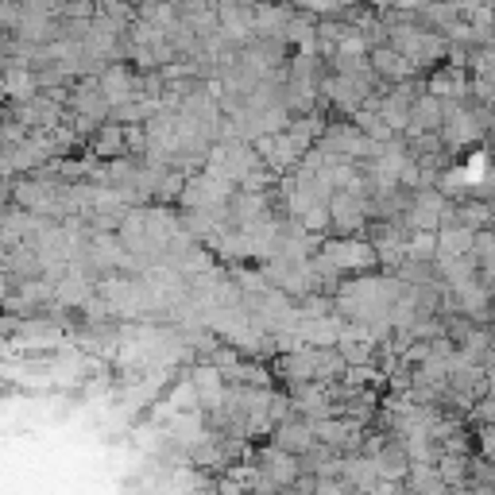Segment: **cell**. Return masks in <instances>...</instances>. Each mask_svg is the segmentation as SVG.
Returning a JSON list of instances; mask_svg holds the SVG:
<instances>
[{"instance_id":"6da1fadb","label":"cell","mask_w":495,"mask_h":495,"mask_svg":"<svg viewBox=\"0 0 495 495\" xmlns=\"http://www.w3.org/2000/svg\"><path fill=\"white\" fill-rule=\"evenodd\" d=\"M368 221V198L356 194V190H337L333 198H329V225L341 237H356V232L364 229Z\"/></svg>"},{"instance_id":"7a4b0ae2","label":"cell","mask_w":495,"mask_h":495,"mask_svg":"<svg viewBox=\"0 0 495 495\" xmlns=\"http://www.w3.org/2000/svg\"><path fill=\"white\" fill-rule=\"evenodd\" d=\"M371 70H376L388 86H395V81H406V78H418V66L406 59L403 51H395L391 43H383V47H376L371 51Z\"/></svg>"},{"instance_id":"3957f363","label":"cell","mask_w":495,"mask_h":495,"mask_svg":"<svg viewBox=\"0 0 495 495\" xmlns=\"http://www.w3.org/2000/svg\"><path fill=\"white\" fill-rule=\"evenodd\" d=\"M442 120H445V101L437 98V93L422 89L418 98H415V105H410L406 128L410 132H437V128H442Z\"/></svg>"},{"instance_id":"277c9868","label":"cell","mask_w":495,"mask_h":495,"mask_svg":"<svg viewBox=\"0 0 495 495\" xmlns=\"http://www.w3.org/2000/svg\"><path fill=\"white\" fill-rule=\"evenodd\" d=\"M74 113H78V120H81V128H89V124H98V120H105L108 113H113V105H108V98L101 93V81H89V86H81L78 93H74Z\"/></svg>"},{"instance_id":"5b68a950","label":"cell","mask_w":495,"mask_h":495,"mask_svg":"<svg viewBox=\"0 0 495 495\" xmlns=\"http://www.w3.org/2000/svg\"><path fill=\"white\" fill-rule=\"evenodd\" d=\"M101 93L108 98V105H124V101H135L140 98V81L132 78V70H124V66H108L101 74Z\"/></svg>"},{"instance_id":"8992f818","label":"cell","mask_w":495,"mask_h":495,"mask_svg":"<svg viewBox=\"0 0 495 495\" xmlns=\"http://www.w3.org/2000/svg\"><path fill=\"white\" fill-rule=\"evenodd\" d=\"M194 391H198V406L221 410V403H225L221 368H198V371H194Z\"/></svg>"},{"instance_id":"52a82bcc","label":"cell","mask_w":495,"mask_h":495,"mask_svg":"<svg viewBox=\"0 0 495 495\" xmlns=\"http://www.w3.org/2000/svg\"><path fill=\"white\" fill-rule=\"evenodd\" d=\"M0 89L12 93L16 101H27L32 93H39V78L27 70V66H8V74L0 78Z\"/></svg>"},{"instance_id":"ba28073f","label":"cell","mask_w":495,"mask_h":495,"mask_svg":"<svg viewBox=\"0 0 495 495\" xmlns=\"http://www.w3.org/2000/svg\"><path fill=\"white\" fill-rule=\"evenodd\" d=\"M93 155L101 159L124 155V124H101V132L93 135Z\"/></svg>"}]
</instances>
